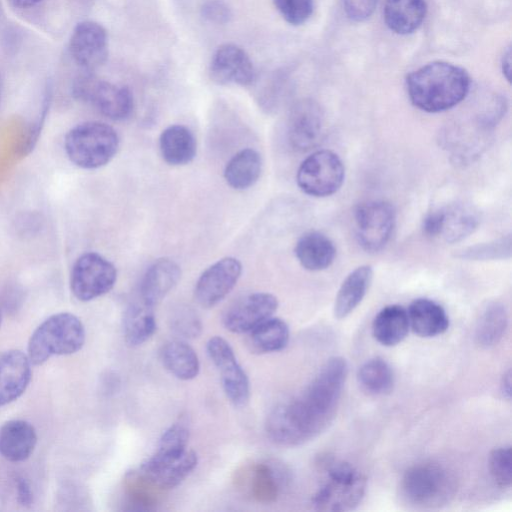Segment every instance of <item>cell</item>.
Listing matches in <instances>:
<instances>
[{
	"label": "cell",
	"mask_w": 512,
	"mask_h": 512,
	"mask_svg": "<svg viewBox=\"0 0 512 512\" xmlns=\"http://www.w3.org/2000/svg\"><path fill=\"white\" fill-rule=\"evenodd\" d=\"M470 83L465 69L444 61L428 63L406 78L410 101L428 113L442 112L458 105L467 96Z\"/></svg>",
	"instance_id": "obj_1"
},
{
	"label": "cell",
	"mask_w": 512,
	"mask_h": 512,
	"mask_svg": "<svg viewBox=\"0 0 512 512\" xmlns=\"http://www.w3.org/2000/svg\"><path fill=\"white\" fill-rule=\"evenodd\" d=\"M347 374L346 360L332 357L320 368L305 391L296 397L319 434L335 417Z\"/></svg>",
	"instance_id": "obj_2"
},
{
	"label": "cell",
	"mask_w": 512,
	"mask_h": 512,
	"mask_svg": "<svg viewBox=\"0 0 512 512\" xmlns=\"http://www.w3.org/2000/svg\"><path fill=\"white\" fill-rule=\"evenodd\" d=\"M85 328L72 313L61 312L45 319L32 333L27 356L32 365H41L54 355L78 352L85 343Z\"/></svg>",
	"instance_id": "obj_3"
},
{
	"label": "cell",
	"mask_w": 512,
	"mask_h": 512,
	"mask_svg": "<svg viewBox=\"0 0 512 512\" xmlns=\"http://www.w3.org/2000/svg\"><path fill=\"white\" fill-rule=\"evenodd\" d=\"M71 162L83 169H96L109 163L119 148V137L110 125L89 121L71 128L64 139Z\"/></svg>",
	"instance_id": "obj_4"
},
{
	"label": "cell",
	"mask_w": 512,
	"mask_h": 512,
	"mask_svg": "<svg viewBox=\"0 0 512 512\" xmlns=\"http://www.w3.org/2000/svg\"><path fill=\"white\" fill-rule=\"evenodd\" d=\"M400 490L408 504L419 508H433L450 501L456 484L453 475L445 467L433 462H423L405 471Z\"/></svg>",
	"instance_id": "obj_5"
},
{
	"label": "cell",
	"mask_w": 512,
	"mask_h": 512,
	"mask_svg": "<svg viewBox=\"0 0 512 512\" xmlns=\"http://www.w3.org/2000/svg\"><path fill=\"white\" fill-rule=\"evenodd\" d=\"M326 481L316 491L312 504L320 511H350L362 501L366 479L350 463L330 460L325 462Z\"/></svg>",
	"instance_id": "obj_6"
},
{
	"label": "cell",
	"mask_w": 512,
	"mask_h": 512,
	"mask_svg": "<svg viewBox=\"0 0 512 512\" xmlns=\"http://www.w3.org/2000/svg\"><path fill=\"white\" fill-rule=\"evenodd\" d=\"M72 93L75 98L91 103L111 120H125L133 112L134 100L130 89L101 80L92 71H86L76 78Z\"/></svg>",
	"instance_id": "obj_7"
},
{
	"label": "cell",
	"mask_w": 512,
	"mask_h": 512,
	"mask_svg": "<svg viewBox=\"0 0 512 512\" xmlns=\"http://www.w3.org/2000/svg\"><path fill=\"white\" fill-rule=\"evenodd\" d=\"M344 165L330 150H319L309 155L298 168V187L307 195L326 197L337 192L343 184Z\"/></svg>",
	"instance_id": "obj_8"
},
{
	"label": "cell",
	"mask_w": 512,
	"mask_h": 512,
	"mask_svg": "<svg viewBox=\"0 0 512 512\" xmlns=\"http://www.w3.org/2000/svg\"><path fill=\"white\" fill-rule=\"evenodd\" d=\"M117 271L106 258L95 252L82 254L70 274V289L80 301L86 302L108 293L115 285Z\"/></svg>",
	"instance_id": "obj_9"
},
{
	"label": "cell",
	"mask_w": 512,
	"mask_h": 512,
	"mask_svg": "<svg viewBox=\"0 0 512 512\" xmlns=\"http://www.w3.org/2000/svg\"><path fill=\"white\" fill-rule=\"evenodd\" d=\"M354 218L359 244L366 251L376 252L381 250L390 239L396 214L390 203L373 200L358 205Z\"/></svg>",
	"instance_id": "obj_10"
},
{
	"label": "cell",
	"mask_w": 512,
	"mask_h": 512,
	"mask_svg": "<svg viewBox=\"0 0 512 512\" xmlns=\"http://www.w3.org/2000/svg\"><path fill=\"white\" fill-rule=\"evenodd\" d=\"M206 350L220 374L222 387L228 400L234 406H244L250 396L249 379L237 361L230 344L222 337L214 336L208 340Z\"/></svg>",
	"instance_id": "obj_11"
},
{
	"label": "cell",
	"mask_w": 512,
	"mask_h": 512,
	"mask_svg": "<svg viewBox=\"0 0 512 512\" xmlns=\"http://www.w3.org/2000/svg\"><path fill=\"white\" fill-rule=\"evenodd\" d=\"M325 134L322 107L312 99H302L292 105L287 117V137L297 151L317 146Z\"/></svg>",
	"instance_id": "obj_12"
},
{
	"label": "cell",
	"mask_w": 512,
	"mask_h": 512,
	"mask_svg": "<svg viewBox=\"0 0 512 512\" xmlns=\"http://www.w3.org/2000/svg\"><path fill=\"white\" fill-rule=\"evenodd\" d=\"M241 272V263L233 257L222 258L209 266L197 280L194 291L197 302L204 308L217 305L232 291Z\"/></svg>",
	"instance_id": "obj_13"
},
{
	"label": "cell",
	"mask_w": 512,
	"mask_h": 512,
	"mask_svg": "<svg viewBox=\"0 0 512 512\" xmlns=\"http://www.w3.org/2000/svg\"><path fill=\"white\" fill-rule=\"evenodd\" d=\"M69 51L73 60L85 71L100 67L108 57V35L105 28L90 20L78 23L70 37Z\"/></svg>",
	"instance_id": "obj_14"
},
{
	"label": "cell",
	"mask_w": 512,
	"mask_h": 512,
	"mask_svg": "<svg viewBox=\"0 0 512 512\" xmlns=\"http://www.w3.org/2000/svg\"><path fill=\"white\" fill-rule=\"evenodd\" d=\"M209 73L211 79L220 85L251 86L257 79L249 55L235 44H223L217 48L211 58Z\"/></svg>",
	"instance_id": "obj_15"
},
{
	"label": "cell",
	"mask_w": 512,
	"mask_h": 512,
	"mask_svg": "<svg viewBox=\"0 0 512 512\" xmlns=\"http://www.w3.org/2000/svg\"><path fill=\"white\" fill-rule=\"evenodd\" d=\"M197 454L187 449L173 457L152 455L136 472L151 487L168 490L178 486L196 468Z\"/></svg>",
	"instance_id": "obj_16"
},
{
	"label": "cell",
	"mask_w": 512,
	"mask_h": 512,
	"mask_svg": "<svg viewBox=\"0 0 512 512\" xmlns=\"http://www.w3.org/2000/svg\"><path fill=\"white\" fill-rule=\"evenodd\" d=\"M278 299L270 293L256 292L246 295L231 305L223 316V324L233 333H248L273 316Z\"/></svg>",
	"instance_id": "obj_17"
},
{
	"label": "cell",
	"mask_w": 512,
	"mask_h": 512,
	"mask_svg": "<svg viewBox=\"0 0 512 512\" xmlns=\"http://www.w3.org/2000/svg\"><path fill=\"white\" fill-rule=\"evenodd\" d=\"M31 362L20 350H9L0 355V407L17 400L27 389L31 376Z\"/></svg>",
	"instance_id": "obj_18"
},
{
	"label": "cell",
	"mask_w": 512,
	"mask_h": 512,
	"mask_svg": "<svg viewBox=\"0 0 512 512\" xmlns=\"http://www.w3.org/2000/svg\"><path fill=\"white\" fill-rule=\"evenodd\" d=\"M180 277L181 269L175 261L158 259L149 266L142 278L141 301L154 307L176 286Z\"/></svg>",
	"instance_id": "obj_19"
},
{
	"label": "cell",
	"mask_w": 512,
	"mask_h": 512,
	"mask_svg": "<svg viewBox=\"0 0 512 512\" xmlns=\"http://www.w3.org/2000/svg\"><path fill=\"white\" fill-rule=\"evenodd\" d=\"M36 443V430L28 421L10 420L0 427V454L8 461L28 459Z\"/></svg>",
	"instance_id": "obj_20"
},
{
	"label": "cell",
	"mask_w": 512,
	"mask_h": 512,
	"mask_svg": "<svg viewBox=\"0 0 512 512\" xmlns=\"http://www.w3.org/2000/svg\"><path fill=\"white\" fill-rule=\"evenodd\" d=\"M407 313L410 328L420 337L441 335L449 327V318L445 310L433 300L416 299L410 304Z\"/></svg>",
	"instance_id": "obj_21"
},
{
	"label": "cell",
	"mask_w": 512,
	"mask_h": 512,
	"mask_svg": "<svg viewBox=\"0 0 512 512\" xmlns=\"http://www.w3.org/2000/svg\"><path fill=\"white\" fill-rule=\"evenodd\" d=\"M295 255L306 270L321 271L328 268L336 256L333 242L324 234L312 231L302 235L296 243Z\"/></svg>",
	"instance_id": "obj_22"
},
{
	"label": "cell",
	"mask_w": 512,
	"mask_h": 512,
	"mask_svg": "<svg viewBox=\"0 0 512 512\" xmlns=\"http://www.w3.org/2000/svg\"><path fill=\"white\" fill-rule=\"evenodd\" d=\"M159 148L166 163L180 166L190 163L195 158L197 143L187 127L175 124L162 131Z\"/></svg>",
	"instance_id": "obj_23"
},
{
	"label": "cell",
	"mask_w": 512,
	"mask_h": 512,
	"mask_svg": "<svg viewBox=\"0 0 512 512\" xmlns=\"http://www.w3.org/2000/svg\"><path fill=\"white\" fill-rule=\"evenodd\" d=\"M426 11L425 0H386L384 20L391 31L407 35L419 28Z\"/></svg>",
	"instance_id": "obj_24"
},
{
	"label": "cell",
	"mask_w": 512,
	"mask_h": 512,
	"mask_svg": "<svg viewBox=\"0 0 512 512\" xmlns=\"http://www.w3.org/2000/svg\"><path fill=\"white\" fill-rule=\"evenodd\" d=\"M373 277L372 267L362 265L354 269L343 281L335 298L334 316L347 317L363 300Z\"/></svg>",
	"instance_id": "obj_25"
},
{
	"label": "cell",
	"mask_w": 512,
	"mask_h": 512,
	"mask_svg": "<svg viewBox=\"0 0 512 512\" xmlns=\"http://www.w3.org/2000/svg\"><path fill=\"white\" fill-rule=\"evenodd\" d=\"M409 329L407 310L399 305H389L381 309L372 324L374 338L388 347L402 342Z\"/></svg>",
	"instance_id": "obj_26"
},
{
	"label": "cell",
	"mask_w": 512,
	"mask_h": 512,
	"mask_svg": "<svg viewBox=\"0 0 512 512\" xmlns=\"http://www.w3.org/2000/svg\"><path fill=\"white\" fill-rule=\"evenodd\" d=\"M159 355L163 366L178 379L191 380L199 373V358L194 349L183 340L166 342Z\"/></svg>",
	"instance_id": "obj_27"
},
{
	"label": "cell",
	"mask_w": 512,
	"mask_h": 512,
	"mask_svg": "<svg viewBox=\"0 0 512 512\" xmlns=\"http://www.w3.org/2000/svg\"><path fill=\"white\" fill-rule=\"evenodd\" d=\"M261 170L260 154L252 148H246L229 160L224 170V178L233 189L244 190L257 182Z\"/></svg>",
	"instance_id": "obj_28"
},
{
	"label": "cell",
	"mask_w": 512,
	"mask_h": 512,
	"mask_svg": "<svg viewBox=\"0 0 512 512\" xmlns=\"http://www.w3.org/2000/svg\"><path fill=\"white\" fill-rule=\"evenodd\" d=\"M440 235L446 242H459L474 232L479 224L477 211L468 204L457 203L441 208Z\"/></svg>",
	"instance_id": "obj_29"
},
{
	"label": "cell",
	"mask_w": 512,
	"mask_h": 512,
	"mask_svg": "<svg viewBox=\"0 0 512 512\" xmlns=\"http://www.w3.org/2000/svg\"><path fill=\"white\" fill-rule=\"evenodd\" d=\"M290 337L287 323L270 317L248 332L247 344L253 353L266 354L284 349Z\"/></svg>",
	"instance_id": "obj_30"
},
{
	"label": "cell",
	"mask_w": 512,
	"mask_h": 512,
	"mask_svg": "<svg viewBox=\"0 0 512 512\" xmlns=\"http://www.w3.org/2000/svg\"><path fill=\"white\" fill-rule=\"evenodd\" d=\"M156 331L153 307L143 301L131 304L124 314L123 332L130 346L145 343Z\"/></svg>",
	"instance_id": "obj_31"
},
{
	"label": "cell",
	"mask_w": 512,
	"mask_h": 512,
	"mask_svg": "<svg viewBox=\"0 0 512 512\" xmlns=\"http://www.w3.org/2000/svg\"><path fill=\"white\" fill-rule=\"evenodd\" d=\"M283 471L270 463H258L250 471V492L260 503L276 501L284 482Z\"/></svg>",
	"instance_id": "obj_32"
},
{
	"label": "cell",
	"mask_w": 512,
	"mask_h": 512,
	"mask_svg": "<svg viewBox=\"0 0 512 512\" xmlns=\"http://www.w3.org/2000/svg\"><path fill=\"white\" fill-rule=\"evenodd\" d=\"M508 317L505 307L497 302L487 304L477 320L475 338L485 348L497 344L507 328Z\"/></svg>",
	"instance_id": "obj_33"
},
{
	"label": "cell",
	"mask_w": 512,
	"mask_h": 512,
	"mask_svg": "<svg viewBox=\"0 0 512 512\" xmlns=\"http://www.w3.org/2000/svg\"><path fill=\"white\" fill-rule=\"evenodd\" d=\"M361 389L369 395L389 393L394 385V374L390 365L382 358L375 357L361 365L357 373Z\"/></svg>",
	"instance_id": "obj_34"
},
{
	"label": "cell",
	"mask_w": 512,
	"mask_h": 512,
	"mask_svg": "<svg viewBox=\"0 0 512 512\" xmlns=\"http://www.w3.org/2000/svg\"><path fill=\"white\" fill-rule=\"evenodd\" d=\"M511 253V235H507L497 240L476 244L459 250L455 256L464 260L488 261L510 258Z\"/></svg>",
	"instance_id": "obj_35"
},
{
	"label": "cell",
	"mask_w": 512,
	"mask_h": 512,
	"mask_svg": "<svg viewBox=\"0 0 512 512\" xmlns=\"http://www.w3.org/2000/svg\"><path fill=\"white\" fill-rule=\"evenodd\" d=\"M188 441L189 429L182 423H175L164 431L153 455L156 457L178 456L188 449Z\"/></svg>",
	"instance_id": "obj_36"
},
{
	"label": "cell",
	"mask_w": 512,
	"mask_h": 512,
	"mask_svg": "<svg viewBox=\"0 0 512 512\" xmlns=\"http://www.w3.org/2000/svg\"><path fill=\"white\" fill-rule=\"evenodd\" d=\"M488 468L494 482L501 488H508L512 480V453L510 446L498 447L491 451Z\"/></svg>",
	"instance_id": "obj_37"
},
{
	"label": "cell",
	"mask_w": 512,
	"mask_h": 512,
	"mask_svg": "<svg viewBox=\"0 0 512 512\" xmlns=\"http://www.w3.org/2000/svg\"><path fill=\"white\" fill-rule=\"evenodd\" d=\"M170 327L179 337L195 338L201 334L202 323L197 313L190 307L181 306L171 313Z\"/></svg>",
	"instance_id": "obj_38"
},
{
	"label": "cell",
	"mask_w": 512,
	"mask_h": 512,
	"mask_svg": "<svg viewBox=\"0 0 512 512\" xmlns=\"http://www.w3.org/2000/svg\"><path fill=\"white\" fill-rule=\"evenodd\" d=\"M273 3L283 19L294 26L305 23L313 13V0H273Z\"/></svg>",
	"instance_id": "obj_39"
},
{
	"label": "cell",
	"mask_w": 512,
	"mask_h": 512,
	"mask_svg": "<svg viewBox=\"0 0 512 512\" xmlns=\"http://www.w3.org/2000/svg\"><path fill=\"white\" fill-rule=\"evenodd\" d=\"M200 14L207 22L224 25L232 18V11L223 0H206L201 8Z\"/></svg>",
	"instance_id": "obj_40"
},
{
	"label": "cell",
	"mask_w": 512,
	"mask_h": 512,
	"mask_svg": "<svg viewBox=\"0 0 512 512\" xmlns=\"http://www.w3.org/2000/svg\"><path fill=\"white\" fill-rule=\"evenodd\" d=\"M345 14L355 22L367 20L375 11L378 0H342Z\"/></svg>",
	"instance_id": "obj_41"
},
{
	"label": "cell",
	"mask_w": 512,
	"mask_h": 512,
	"mask_svg": "<svg viewBox=\"0 0 512 512\" xmlns=\"http://www.w3.org/2000/svg\"><path fill=\"white\" fill-rule=\"evenodd\" d=\"M442 210L437 209L429 214L423 220V232L430 237H438L441 231Z\"/></svg>",
	"instance_id": "obj_42"
},
{
	"label": "cell",
	"mask_w": 512,
	"mask_h": 512,
	"mask_svg": "<svg viewBox=\"0 0 512 512\" xmlns=\"http://www.w3.org/2000/svg\"><path fill=\"white\" fill-rule=\"evenodd\" d=\"M17 499L22 506H29L33 500L30 486L23 478L17 480Z\"/></svg>",
	"instance_id": "obj_43"
},
{
	"label": "cell",
	"mask_w": 512,
	"mask_h": 512,
	"mask_svg": "<svg viewBox=\"0 0 512 512\" xmlns=\"http://www.w3.org/2000/svg\"><path fill=\"white\" fill-rule=\"evenodd\" d=\"M502 72L505 78L508 82H510L511 79V49L510 47L507 48L506 52H504L502 57Z\"/></svg>",
	"instance_id": "obj_44"
},
{
	"label": "cell",
	"mask_w": 512,
	"mask_h": 512,
	"mask_svg": "<svg viewBox=\"0 0 512 512\" xmlns=\"http://www.w3.org/2000/svg\"><path fill=\"white\" fill-rule=\"evenodd\" d=\"M501 390H502L503 395L507 399H510V395H511V371L510 370H508L503 375L502 382H501Z\"/></svg>",
	"instance_id": "obj_45"
},
{
	"label": "cell",
	"mask_w": 512,
	"mask_h": 512,
	"mask_svg": "<svg viewBox=\"0 0 512 512\" xmlns=\"http://www.w3.org/2000/svg\"><path fill=\"white\" fill-rule=\"evenodd\" d=\"M42 0H9V2L14 6V7H17V8H20V9H27V8H31L35 5H37L38 3H40Z\"/></svg>",
	"instance_id": "obj_46"
},
{
	"label": "cell",
	"mask_w": 512,
	"mask_h": 512,
	"mask_svg": "<svg viewBox=\"0 0 512 512\" xmlns=\"http://www.w3.org/2000/svg\"><path fill=\"white\" fill-rule=\"evenodd\" d=\"M1 322H2V314H1V309H0V326H1Z\"/></svg>",
	"instance_id": "obj_47"
},
{
	"label": "cell",
	"mask_w": 512,
	"mask_h": 512,
	"mask_svg": "<svg viewBox=\"0 0 512 512\" xmlns=\"http://www.w3.org/2000/svg\"><path fill=\"white\" fill-rule=\"evenodd\" d=\"M1 90V89H0Z\"/></svg>",
	"instance_id": "obj_48"
}]
</instances>
